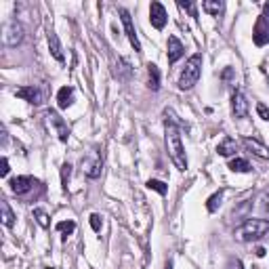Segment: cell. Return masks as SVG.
I'll use <instances>...</instances> for the list:
<instances>
[{"instance_id":"obj_27","label":"cell","mask_w":269,"mask_h":269,"mask_svg":"<svg viewBox=\"0 0 269 269\" xmlns=\"http://www.w3.org/2000/svg\"><path fill=\"white\" fill-rule=\"evenodd\" d=\"M34 219H36V223H38V225H40V227H44V229H47V227L50 225V221H49V215L44 213V210H40V208H36V210H34Z\"/></svg>"},{"instance_id":"obj_17","label":"cell","mask_w":269,"mask_h":269,"mask_svg":"<svg viewBox=\"0 0 269 269\" xmlns=\"http://www.w3.org/2000/svg\"><path fill=\"white\" fill-rule=\"evenodd\" d=\"M49 50H50V55H53L57 61H63V59H66V57H63L61 42H59V38H57L55 32H49Z\"/></svg>"},{"instance_id":"obj_31","label":"cell","mask_w":269,"mask_h":269,"mask_svg":"<svg viewBox=\"0 0 269 269\" xmlns=\"http://www.w3.org/2000/svg\"><path fill=\"white\" fill-rule=\"evenodd\" d=\"M227 269H242V261L240 259H232L227 263Z\"/></svg>"},{"instance_id":"obj_13","label":"cell","mask_w":269,"mask_h":269,"mask_svg":"<svg viewBox=\"0 0 269 269\" xmlns=\"http://www.w3.org/2000/svg\"><path fill=\"white\" fill-rule=\"evenodd\" d=\"M168 53H166V57H168V63H177L181 57L185 55V47L181 44V40H179L177 36H168Z\"/></svg>"},{"instance_id":"obj_23","label":"cell","mask_w":269,"mask_h":269,"mask_svg":"<svg viewBox=\"0 0 269 269\" xmlns=\"http://www.w3.org/2000/svg\"><path fill=\"white\" fill-rule=\"evenodd\" d=\"M221 200H223V191L219 189V191H217V194H213V196L208 198V202H206V208H208V213H215V210L221 206Z\"/></svg>"},{"instance_id":"obj_34","label":"cell","mask_w":269,"mask_h":269,"mask_svg":"<svg viewBox=\"0 0 269 269\" xmlns=\"http://www.w3.org/2000/svg\"><path fill=\"white\" fill-rule=\"evenodd\" d=\"M232 76H234V72H232V69H225V72H223V78H225V80H229V78H232Z\"/></svg>"},{"instance_id":"obj_16","label":"cell","mask_w":269,"mask_h":269,"mask_svg":"<svg viewBox=\"0 0 269 269\" xmlns=\"http://www.w3.org/2000/svg\"><path fill=\"white\" fill-rule=\"evenodd\" d=\"M72 101H74V88L72 86L59 88V93H57V103H59L61 110H67V107L72 105Z\"/></svg>"},{"instance_id":"obj_37","label":"cell","mask_w":269,"mask_h":269,"mask_svg":"<svg viewBox=\"0 0 269 269\" xmlns=\"http://www.w3.org/2000/svg\"><path fill=\"white\" fill-rule=\"evenodd\" d=\"M47 269H55V267H47Z\"/></svg>"},{"instance_id":"obj_28","label":"cell","mask_w":269,"mask_h":269,"mask_svg":"<svg viewBox=\"0 0 269 269\" xmlns=\"http://www.w3.org/2000/svg\"><path fill=\"white\" fill-rule=\"evenodd\" d=\"M179 6H181V9H185V11H189V13H191V17H196V19H198V9H196V4H194V2H179Z\"/></svg>"},{"instance_id":"obj_21","label":"cell","mask_w":269,"mask_h":269,"mask_svg":"<svg viewBox=\"0 0 269 269\" xmlns=\"http://www.w3.org/2000/svg\"><path fill=\"white\" fill-rule=\"evenodd\" d=\"M229 170L248 172V170H251V164H248V160H244V158H232V160H229Z\"/></svg>"},{"instance_id":"obj_8","label":"cell","mask_w":269,"mask_h":269,"mask_svg":"<svg viewBox=\"0 0 269 269\" xmlns=\"http://www.w3.org/2000/svg\"><path fill=\"white\" fill-rule=\"evenodd\" d=\"M120 19H122L124 23V30H126V36H129V40L133 44V49L137 50V53H141V42H139V36H137V30H134L133 25V19H131V13L126 9H120Z\"/></svg>"},{"instance_id":"obj_5","label":"cell","mask_w":269,"mask_h":269,"mask_svg":"<svg viewBox=\"0 0 269 269\" xmlns=\"http://www.w3.org/2000/svg\"><path fill=\"white\" fill-rule=\"evenodd\" d=\"M2 34H4V44H6V47H17V44L23 42L25 32H23V25L19 23L17 19H11V21L4 25Z\"/></svg>"},{"instance_id":"obj_26","label":"cell","mask_w":269,"mask_h":269,"mask_svg":"<svg viewBox=\"0 0 269 269\" xmlns=\"http://www.w3.org/2000/svg\"><path fill=\"white\" fill-rule=\"evenodd\" d=\"M69 177H72V164L63 162V166H61V185H63V189H67Z\"/></svg>"},{"instance_id":"obj_25","label":"cell","mask_w":269,"mask_h":269,"mask_svg":"<svg viewBox=\"0 0 269 269\" xmlns=\"http://www.w3.org/2000/svg\"><path fill=\"white\" fill-rule=\"evenodd\" d=\"M147 187L153 189V191H158L160 196H166V191H168V187H166V183L158 181V179H150V181H147Z\"/></svg>"},{"instance_id":"obj_9","label":"cell","mask_w":269,"mask_h":269,"mask_svg":"<svg viewBox=\"0 0 269 269\" xmlns=\"http://www.w3.org/2000/svg\"><path fill=\"white\" fill-rule=\"evenodd\" d=\"M150 21L156 30H164L166 21H168V15H166V9L162 2H151L150 4Z\"/></svg>"},{"instance_id":"obj_24","label":"cell","mask_w":269,"mask_h":269,"mask_svg":"<svg viewBox=\"0 0 269 269\" xmlns=\"http://www.w3.org/2000/svg\"><path fill=\"white\" fill-rule=\"evenodd\" d=\"M74 229H76V223L74 221H59V223H57V232L63 234V240H66L67 235L74 232Z\"/></svg>"},{"instance_id":"obj_12","label":"cell","mask_w":269,"mask_h":269,"mask_svg":"<svg viewBox=\"0 0 269 269\" xmlns=\"http://www.w3.org/2000/svg\"><path fill=\"white\" fill-rule=\"evenodd\" d=\"M232 114L235 118H246L248 116V101L240 91L232 95Z\"/></svg>"},{"instance_id":"obj_19","label":"cell","mask_w":269,"mask_h":269,"mask_svg":"<svg viewBox=\"0 0 269 269\" xmlns=\"http://www.w3.org/2000/svg\"><path fill=\"white\" fill-rule=\"evenodd\" d=\"M116 78L118 80H129V76L133 74V67H131V63L126 61V59H120L118 63H116Z\"/></svg>"},{"instance_id":"obj_11","label":"cell","mask_w":269,"mask_h":269,"mask_svg":"<svg viewBox=\"0 0 269 269\" xmlns=\"http://www.w3.org/2000/svg\"><path fill=\"white\" fill-rule=\"evenodd\" d=\"M15 95H17L19 99H23V101H28V103H32V105H40L42 103V93H40V88L34 86V84L17 88Z\"/></svg>"},{"instance_id":"obj_29","label":"cell","mask_w":269,"mask_h":269,"mask_svg":"<svg viewBox=\"0 0 269 269\" xmlns=\"http://www.w3.org/2000/svg\"><path fill=\"white\" fill-rule=\"evenodd\" d=\"M91 227L95 232H101V217L99 215H91Z\"/></svg>"},{"instance_id":"obj_3","label":"cell","mask_w":269,"mask_h":269,"mask_svg":"<svg viewBox=\"0 0 269 269\" xmlns=\"http://www.w3.org/2000/svg\"><path fill=\"white\" fill-rule=\"evenodd\" d=\"M269 232V221L267 219H248L235 229V240L240 242H252L259 240Z\"/></svg>"},{"instance_id":"obj_36","label":"cell","mask_w":269,"mask_h":269,"mask_svg":"<svg viewBox=\"0 0 269 269\" xmlns=\"http://www.w3.org/2000/svg\"><path fill=\"white\" fill-rule=\"evenodd\" d=\"M164 269H172V263H170V261H168V263H166V267Z\"/></svg>"},{"instance_id":"obj_10","label":"cell","mask_w":269,"mask_h":269,"mask_svg":"<svg viewBox=\"0 0 269 269\" xmlns=\"http://www.w3.org/2000/svg\"><path fill=\"white\" fill-rule=\"evenodd\" d=\"M47 120L50 124L55 126V131H57V134H59V141H63V143H66V141L69 139V129H67V124H66V120H63L59 114H57L55 110H49L47 112Z\"/></svg>"},{"instance_id":"obj_14","label":"cell","mask_w":269,"mask_h":269,"mask_svg":"<svg viewBox=\"0 0 269 269\" xmlns=\"http://www.w3.org/2000/svg\"><path fill=\"white\" fill-rule=\"evenodd\" d=\"M242 143H244L246 150H251L254 156H259V158H265L269 160V147H265L263 143H259L257 139H251V137H246V139H242Z\"/></svg>"},{"instance_id":"obj_4","label":"cell","mask_w":269,"mask_h":269,"mask_svg":"<svg viewBox=\"0 0 269 269\" xmlns=\"http://www.w3.org/2000/svg\"><path fill=\"white\" fill-rule=\"evenodd\" d=\"M252 40H254L257 47H265V44H269V4H265V13L259 15L257 23H254Z\"/></svg>"},{"instance_id":"obj_7","label":"cell","mask_w":269,"mask_h":269,"mask_svg":"<svg viewBox=\"0 0 269 269\" xmlns=\"http://www.w3.org/2000/svg\"><path fill=\"white\" fill-rule=\"evenodd\" d=\"M9 185H11V191H13V194L25 196L28 191H32V189L36 187V185H40V183H38L34 177H13L11 181H9Z\"/></svg>"},{"instance_id":"obj_22","label":"cell","mask_w":269,"mask_h":269,"mask_svg":"<svg viewBox=\"0 0 269 269\" xmlns=\"http://www.w3.org/2000/svg\"><path fill=\"white\" fill-rule=\"evenodd\" d=\"M0 210H2V223L6 227H13V223H15V215H13L9 202H6V200L0 202Z\"/></svg>"},{"instance_id":"obj_2","label":"cell","mask_w":269,"mask_h":269,"mask_svg":"<svg viewBox=\"0 0 269 269\" xmlns=\"http://www.w3.org/2000/svg\"><path fill=\"white\" fill-rule=\"evenodd\" d=\"M200 74H202V55L196 53L187 59L181 76H179V88H181V91L194 88L198 84V80H200Z\"/></svg>"},{"instance_id":"obj_20","label":"cell","mask_w":269,"mask_h":269,"mask_svg":"<svg viewBox=\"0 0 269 269\" xmlns=\"http://www.w3.org/2000/svg\"><path fill=\"white\" fill-rule=\"evenodd\" d=\"M147 74H150V88L151 91H158L160 88V69L156 63H150L147 66Z\"/></svg>"},{"instance_id":"obj_33","label":"cell","mask_w":269,"mask_h":269,"mask_svg":"<svg viewBox=\"0 0 269 269\" xmlns=\"http://www.w3.org/2000/svg\"><path fill=\"white\" fill-rule=\"evenodd\" d=\"M261 202H263V204H261V206H263V210H265V213H269V191H267L263 198H261Z\"/></svg>"},{"instance_id":"obj_6","label":"cell","mask_w":269,"mask_h":269,"mask_svg":"<svg viewBox=\"0 0 269 269\" xmlns=\"http://www.w3.org/2000/svg\"><path fill=\"white\" fill-rule=\"evenodd\" d=\"M101 168H103V160H101L99 151H93L91 156L82 158V172L91 179H97L101 175Z\"/></svg>"},{"instance_id":"obj_15","label":"cell","mask_w":269,"mask_h":269,"mask_svg":"<svg viewBox=\"0 0 269 269\" xmlns=\"http://www.w3.org/2000/svg\"><path fill=\"white\" fill-rule=\"evenodd\" d=\"M202 9L213 17H221L223 11H225V2L223 0H204L202 2Z\"/></svg>"},{"instance_id":"obj_32","label":"cell","mask_w":269,"mask_h":269,"mask_svg":"<svg viewBox=\"0 0 269 269\" xmlns=\"http://www.w3.org/2000/svg\"><path fill=\"white\" fill-rule=\"evenodd\" d=\"M0 175H2V177L9 175V160H6V158H2V168H0Z\"/></svg>"},{"instance_id":"obj_35","label":"cell","mask_w":269,"mask_h":269,"mask_svg":"<svg viewBox=\"0 0 269 269\" xmlns=\"http://www.w3.org/2000/svg\"><path fill=\"white\" fill-rule=\"evenodd\" d=\"M265 248H257V257H265Z\"/></svg>"},{"instance_id":"obj_30","label":"cell","mask_w":269,"mask_h":269,"mask_svg":"<svg viewBox=\"0 0 269 269\" xmlns=\"http://www.w3.org/2000/svg\"><path fill=\"white\" fill-rule=\"evenodd\" d=\"M257 112H259V116L263 120H269V110H267L265 103H257Z\"/></svg>"},{"instance_id":"obj_1","label":"cell","mask_w":269,"mask_h":269,"mask_svg":"<svg viewBox=\"0 0 269 269\" xmlns=\"http://www.w3.org/2000/svg\"><path fill=\"white\" fill-rule=\"evenodd\" d=\"M166 150H168V156L179 170L187 168V158H185V150L181 143V133H179V126L172 120L170 122L166 120Z\"/></svg>"},{"instance_id":"obj_18","label":"cell","mask_w":269,"mask_h":269,"mask_svg":"<svg viewBox=\"0 0 269 269\" xmlns=\"http://www.w3.org/2000/svg\"><path fill=\"white\" fill-rule=\"evenodd\" d=\"M217 151H219V156H234V153L238 151V143H235V139L225 137L217 145Z\"/></svg>"}]
</instances>
